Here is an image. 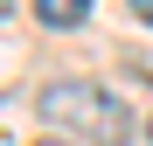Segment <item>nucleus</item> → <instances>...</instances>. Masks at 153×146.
Returning a JSON list of instances; mask_svg holds the SVG:
<instances>
[{"mask_svg": "<svg viewBox=\"0 0 153 146\" xmlns=\"http://www.w3.org/2000/svg\"><path fill=\"white\" fill-rule=\"evenodd\" d=\"M35 111H42V118H49L56 132L84 139V146H125V139L139 132V125H132V111H125V97L97 90V84H70V77L42 84Z\"/></svg>", "mask_w": 153, "mask_h": 146, "instance_id": "1", "label": "nucleus"}, {"mask_svg": "<svg viewBox=\"0 0 153 146\" xmlns=\"http://www.w3.org/2000/svg\"><path fill=\"white\" fill-rule=\"evenodd\" d=\"M35 14H42V28H84L91 0H35Z\"/></svg>", "mask_w": 153, "mask_h": 146, "instance_id": "2", "label": "nucleus"}, {"mask_svg": "<svg viewBox=\"0 0 153 146\" xmlns=\"http://www.w3.org/2000/svg\"><path fill=\"white\" fill-rule=\"evenodd\" d=\"M132 14H139V21H153V0H132Z\"/></svg>", "mask_w": 153, "mask_h": 146, "instance_id": "3", "label": "nucleus"}, {"mask_svg": "<svg viewBox=\"0 0 153 146\" xmlns=\"http://www.w3.org/2000/svg\"><path fill=\"white\" fill-rule=\"evenodd\" d=\"M35 146H70V139H35Z\"/></svg>", "mask_w": 153, "mask_h": 146, "instance_id": "4", "label": "nucleus"}, {"mask_svg": "<svg viewBox=\"0 0 153 146\" xmlns=\"http://www.w3.org/2000/svg\"><path fill=\"white\" fill-rule=\"evenodd\" d=\"M7 7H14V0H0V14H7Z\"/></svg>", "mask_w": 153, "mask_h": 146, "instance_id": "5", "label": "nucleus"}, {"mask_svg": "<svg viewBox=\"0 0 153 146\" xmlns=\"http://www.w3.org/2000/svg\"><path fill=\"white\" fill-rule=\"evenodd\" d=\"M146 139H153V118H146Z\"/></svg>", "mask_w": 153, "mask_h": 146, "instance_id": "6", "label": "nucleus"}]
</instances>
